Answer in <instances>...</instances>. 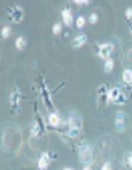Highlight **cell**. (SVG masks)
<instances>
[{"mask_svg": "<svg viewBox=\"0 0 132 170\" xmlns=\"http://www.w3.org/2000/svg\"><path fill=\"white\" fill-rule=\"evenodd\" d=\"M32 135H38V124H35V127H33V133Z\"/></svg>", "mask_w": 132, "mask_h": 170, "instance_id": "obj_19", "label": "cell"}, {"mask_svg": "<svg viewBox=\"0 0 132 170\" xmlns=\"http://www.w3.org/2000/svg\"><path fill=\"white\" fill-rule=\"evenodd\" d=\"M125 17L128 18V20H131V18H132V7L127 9V11H125Z\"/></svg>", "mask_w": 132, "mask_h": 170, "instance_id": "obj_16", "label": "cell"}, {"mask_svg": "<svg viewBox=\"0 0 132 170\" xmlns=\"http://www.w3.org/2000/svg\"><path fill=\"white\" fill-rule=\"evenodd\" d=\"M60 31H61V23H56L54 25H53V34H60Z\"/></svg>", "mask_w": 132, "mask_h": 170, "instance_id": "obj_13", "label": "cell"}, {"mask_svg": "<svg viewBox=\"0 0 132 170\" xmlns=\"http://www.w3.org/2000/svg\"><path fill=\"white\" fill-rule=\"evenodd\" d=\"M50 155L47 154V152H43L42 156L39 158V162H38V167H39V170H46L47 166H49L50 163Z\"/></svg>", "mask_w": 132, "mask_h": 170, "instance_id": "obj_3", "label": "cell"}, {"mask_svg": "<svg viewBox=\"0 0 132 170\" xmlns=\"http://www.w3.org/2000/svg\"><path fill=\"white\" fill-rule=\"evenodd\" d=\"M127 163H128L129 167H132V152H129L128 156H127Z\"/></svg>", "mask_w": 132, "mask_h": 170, "instance_id": "obj_17", "label": "cell"}, {"mask_svg": "<svg viewBox=\"0 0 132 170\" xmlns=\"http://www.w3.org/2000/svg\"><path fill=\"white\" fill-rule=\"evenodd\" d=\"M61 16H63V21H64V24L66 25H71L73 24V21H74V18H73V11L69 10V9H64L63 10V13H61Z\"/></svg>", "mask_w": 132, "mask_h": 170, "instance_id": "obj_5", "label": "cell"}, {"mask_svg": "<svg viewBox=\"0 0 132 170\" xmlns=\"http://www.w3.org/2000/svg\"><path fill=\"white\" fill-rule=\"evenodd\" d=\"M122 81L127 85H132V70H125L122 73Z\"/></svg>", "mask_w": 132, "mask_h": 170, "instance_id": "obj_9", "label": "cell"}, {"mask_svg": "<svg viewBox=\"0 0 132 170\" xmlns=\"http://www.w3.org/2000/svg\"><path fill=\"white\" fill-rule=\"evenodd\" d=\"M75 4H78V6H81V4H89V2H86V0H75Z\"/></svg>", "mask_w": 132, "mask_h": 170, "instance_id": "obj_18", "label": "cell"}, {"mask_svg": "<svg viewBox=\"0 0 132 170\" xmlns=\"http://www.w3.org/2000/svg\"><path fill=\"white\" fill-rule=\"evenodd\" d=\"M113 69H114V62H113V59H107L104 63V71L106 73H111Z\"/></svg>", "mask_w": 132, "mask_h": 170, "instance_id": "obj_10", "label": "cell"}, {"mask_svg": "<svg viewBox=\"0 0 132 170\" xmlns=\"http://www.w3.org/2000/svg\"><path fill=\"white\" fill-rule=\"evenodd\" d=\"M78 155H79V162L85 166H89L93 162V148L89 142H82L78 148Z\"/></svg>", "mask_w": 132, "mask_h": 170, "instance_id": "obj_1", "label": "cell"}, {"mask_svg": "<svg viewBox=\"0 0 132 170\" xmlns=\"http://www.w3.org/2000/svg\"><path fill=\"white\" fill-rule=\"evenodd\" d=\"M86 41H88V36H86L85 34H78V35L74 38V46H75V48H81V46H83L86 43Z\"/></svg>", "mask_w": 132, "mask_h": 170, "instance_id": "obj_6", "label": "cell"}, {"mask_svg": "<svg viewBox=\"0 0 132 170\" xmlns=\"http://www.w3.org/2000/svg\"><path fill=\"white\" fill-rule=\"evenodd\" d=\"M113 45L111 43H103V45H100L99 46V56L100 57H103V59H110L109 56L111 55V52H113Z\"/></svg>", "mask_w": 132, "mask_h": 170, "instance_id": "obj_2", "label": "cell"}, {"mask_svg": "<svg viewBox=\"0 0 132 170\" xmlns=\"http://www.w3.org/2000/svg\"><path fill=\"white\" fill-rule=\"evenodd\" d=\"M102 170H113V165H111V162H106V163L102 166Z\"/></svg>", "mask_w": 132, "mask_h": 170, "instance_id": "obj_15", "label": "cell"}, {"mask_svg": "<svg viewBox=\"0 0 132 170\" xmlns=\"http://www.w3.org/2000/svg\"><path fill=\"white\" fill-rule=\"evenodd\" d=\"M89 23L90 24H96V23H97V14H96V13L90 14V16H89Z\"/></svg>", "mask_w": 132, "mask_h": 170, "instance_id": "obj_14", "label": "cell"}, {"mask_svg": "<svg viewBox=\"0 0 132 170\" xmlns=\"http://www.w3.org/2000/svg\"><path fill=\"white\" fill-rule=\"evenodd\" d=\"M10 35H11V28L10 27H4L3 30H2V38L6 39V38H8Z\"/></svg>", "mask_w": 132, "mask_h": 170, "instance_id": "obj_12", "label": "cell"}, {"mask_svg": "<svg viewBox=\"0 0 132 170\" xmlns=\"http://www.w3.org/2000/svg\"><path fill=\"white\" fill-rule=\"evenodd\" d=\"M116 128L118 131H124V128H125V115H124V112H118L116 115Z\"/></svg>", "mask_w": 132, "mask_h": 170, "instance_id": "obj_4", "label": "cell"}, {"mask_svg": "<svg viewBox=\"0 0 132 170\" xmlns=\"http://www.w3.org/2000/svg\"><path fill=\"white\" fill-rule=\"evenodd\" d=\"M63 170H74L73 167H66V169H63Z\"/></svg>", "mask_w": 132, "mask_h": 170, "instance_id": "obj_21", "label": "cell"}, {"mask_svg": "<svg viewBox=\"0 0 132 170\" xmlns=\"http://www.w3.org/2000/svg\"><path fill=\"white\" fill-rule=\"evenodd\" d=\"M85 17H82V16H79L78 18H76V21H75V24H76V28H79V30H81V28H83V25H85Z\"/></svg>", "mask_w": 132, "mask_h": 170, "instance_id": "obj_11", "label": "cell"}, {"mask_svg": "<svg viewBox=\"0 0 132 170\" xmlns=\"http://www.w3.org/2000/svg\"><path fill=\"white\" fill-rule=\"evenodd\" d=\"M47 121H49V124L53 126V127H57V126H60V116L57 115V113H50L49 116H47Z\"/></svg>", "mask_w": 132, "mask_h": 170, "instance_id": "obj_7", "label": "cell"}, {"mask_svg": "<svg viewBox=\"0 0 132 170\" xmlns=\"http://www.w3.org/2000/svg\"><path fill=\"white\" fill-rule=\"evenodd\" d=\"M82 170H92V169H90V167L89 166H85V167H83V169Z\"/></svg>", "mask_w": 132, "mask_h": 170, "instance_id": "obj_20", "label": "cell"}, {"mask_svg": "<svg viewBox=\"0 0 132 170\" xmlns=\"http://www.w3.org/2000/svg\"><path fill=\"white\" fill-rule=\"evenodd\" d=\"M15 48L18 50H24L26 48V39L25 36H18L15 39Z\"/></svg>", "mask_w": 132, "mask_h": 170, "instance_id": "obj_8", "label": "cell"}]
</instances>
